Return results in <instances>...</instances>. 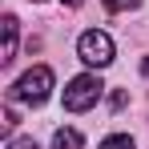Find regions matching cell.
Listing matches in <instances>:
<instances>
[{
	"label": "cell",
	"mask_w": 149,
	"mask_h": 149,
	"mask_svg": "<svg viewBox=\"0 0 149 149\" xmlns=\"http://www.w3.org/2000/svg\"><path fill=\"white\" fill-rule=\"evenodd\" d=\"M52 93V69L49 65H32L28 73L16 77V85L8 89V101H20V105H45Z\"/></svg>",
	"instance_id": "cell-1"
},
{
	"label": "cell",
	"mask_w": 149,
	"mask_h": 149,
	"mask_svg": "<svg viewBox=\"0 0 149 149\" xmlns=\"http://www.w3.org/2000/svg\"><path fill=\"white\" fill-rule=\"evenodd\" d=\"M101 93H105L101 77L97 73H81V77H73V81L65 85V109H69V113H85V109H93L101 101Z\"/></svg>",
	"instance_id": "cell-2"
},
{
	"label": "cell",
	"mask_w": 149,
	"mask_h": 149,
	"mask_svg": "<svg viewBox=\"0 0 149 149\" xmlns=\"http://www.w3.org/2000/svg\"><path fill=\"white\" fill-rule=\"evenodd\" d=\"M77 56H81L85 65H93V69L113 65V40H109V32H101V28L81 32V40H77Z\"/></svg>",
	"instance_id": "cell-3"
},
{
	"label": "cell",
	"mask_w": 149,
	"mask_h": 149,
	"mask_svg": "<svg viewBox=\"0 0 149 149\" xmlns=\"http://www.w3.org/2000/svg\"><path fill=\"white\" fill-rule=\"evenodd\" d=\"M16 56V16H4V49H0V65H12Z\"/></svg>",
	"instance_id": "cell-4"
},
{
	"label": "cell",
	"mask_w": 149,
	"mask_h": 149,
	"mask_svg": "<svg viewBox=\"0 0 149 149\" xmlns=\"http://www.w3.org/2000/svg\"><path fill=\"white\" fill-rule=\"evenodd\" d=\"M81 145H85V137L77 129H56L52 133V149H81Z\"/></svg>",
	"instance_id": "cell-5"
},
{
	"label": "cell",
	"mask_w": 149,
	"mask_h": 149,
	"mask_svg": "<svg viewBox=\"0 0 149 149\" xmlns=\"http://www.w3.org/2000/svg\"><path fill=\"white\" fill-rule=\"evenodd\" d=\"M97 149H137V145H133V137H129V133H113V137H105Z\"/></svg>",
	"instance_id": "cell-6"
},
{
	"label": "cell",
	"mask_w": 149,
	"mask_h": 149,
	"mask_svg": "<svg viewBox=\"0 0 149 149\" xmlns=\"http://www.w3.org/2000/svg\"><path fill=\"white\" fill-rule=\"evenodd\" d=\"M109 12H133V8H141V0H101Z\"/></svg>",
	"instance_id": "cell-7"
},
{
	"label": "cell",
	"mask_w": 149,
	"mask_h": 149,
	"mask_svg": "<svg viewBox=\"0 0 149 149\" xmlns=\"http://www.w3.org/2000/svg\"><path fill=\"white\" fill-rule=\"evenodd\" d=\"M4 149H36V141H32V137H12Z\"/></svg>",
	"instance_id": "cell-8"
},
{
	"label": "cell",
	"mask_w": 149,
	"mask_h": 149,
	"mask_svg": "<svg viewBox=\"0 0 149 149\" xmlns=\"http://www.w3.org/2000/svg\"><path fill=\"white\" fill-rule=\"evenodd\" d=\"M81 4H85V0H65V8H81Z\"/></svg>",
	"instance_id": "cell-9"
},
{
	"label": "cell",
	"mask_w": 149,
	"mask_h": 149,
	"mask_svg": "<svg viewBox=\"0 0 149 149\" xmlns=\"http://www.w3.org/2000/svg\"><path fill=\"white\" fill-rule=\"evenodd\" d=\"M141 73H145V77H149V56H145V61H141Z\"/></svg>",
	"instance_id": "cell-10"
}]
</instances>
